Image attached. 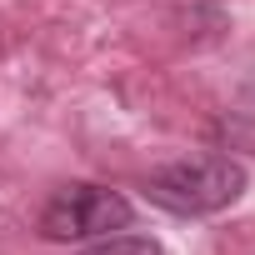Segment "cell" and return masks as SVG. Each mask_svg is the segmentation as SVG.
I'll list each match as a JSON object with an SVG mask.
<instances>
[{
    "label": "cell",
    "instance_id": "1",
    "mask_svg": "<svg viewBox=\"0 0 255 255\" xmlns=\"http://www.w3.org/2000/svg\"><path fill=\"white\" fill-rule=\"evenodd\" d=\"M240 190H245V170L230 155L170 160V165L150 170V180H145V195L170 215H215V210L235 205Z\"/></svg>",
    "mask_w": 255,
    "mask_h": 255
},
{
    "label": "cell",
    "instance_id": "3",
    "mask_svg": "<svg viewBox=\"0 0 255 255\" xmlns=\"http://www.w3.org/2000/svg\"><path fill=\"white\" fill-rule=\"evenodd\" d=\"M90 255H165L150 235H105Z\"/></svg>",
    "mask_w": 255,
    "mask_h": 255
},
{
    "label": "cell",
    "instance_id": "2",
    "mask_svg": "<svg viewBox=\"0 0 255 255\" xmlns=\"http://www.w3.org/2000/svg\"><path fill=\"white\" fill-rule=\"evenodd\" d=\"M130 225V200L105 190V185H65L50 195V205L40 210V235L45 240H100Z\"/></svg>",
    "mask_w": 255,
    "mask_h": 255
}]
</instances>
